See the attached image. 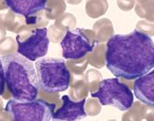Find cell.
Returning a JSON list of instances; mask_svg holds the SVG:
<instances>
[{
	"label": "cell",
	"mask_w": 154,
	"mask_h": 121,
	"mask_svg": "<svg viewBox=\"0 0 154 121\" xmlns=\"http://www.w3.org/2000/svg\"><path fill=\"white\" fill-rule=\"evenodd\" d=\"M106 66L117 78L136 80L154 68L152 39L135 30L115 34L106 45Z\"/></svg>",
	"instance_id": "obj_1"
},
{
	"label": "cell",
	"mask_w": 154,
	"mask_h": 121,
	"mask_svg": "<svg viewBox=\"0 0 154 121\" xmlns=\"http://www.w3.org/2000/svg\"><path fill=\"white\" fill-rule=\"evenodd\" d=\"M7 89L18 101L35 100L39 86L35 66L20 54H12L2 58Z\"/></svg>",
	"instance_id": "obj_2"
},
{
	"label": "cell",
	"mask_w": 154,
	"mask_h": 121,
	"mask_svg": "<svg viewBox=\"0 0 154 121\" xmlns=\"http://www.w3.org/2000/svg\"><path fill=\"white\" fill-rule=\"evenodd\" d=\"M38 86L42 92H64L71 85V71L63 59L47 58L35 62Z\"/></svg>",
	"instance_id": "obj_3"
},
{
	"label": "cell",
	"mask_w": 154,
	"mask_h": 121,
	"mask_svg": "<svg viewBox=\"0 0 154 121\" xmlns=\"http://www.w3.org/2000/svg\"><path fill=\"white\" fill-rule=\"evenodd\" d=\"M56 104L44 100L18 101L11 99L8 102L5 111L13 121H50Z\"/></svg>",
	"instance_id": "obj_4"
},
{
	"label": "cell",
	"mask_w": 154,
	"mask_h": 121,
	"mask_svg": "<svg viewBox=\"0 0 154 121\" xmlns=\"http://www.w3.org/2000/svg\"><path fill=\"white\" fill-rule=\"evenodd\" d=\"M91 96L97 98L101 105H112L121 111H127L134 104V95L130 88L118 79H106L100 83Z\"/></svg>",
	"instance_id": "obj_5"
},
{
	"label": "cell",
	"mask_w": 154,
	"mask_h": 121,
	"mask_svg": "<svg viewBox=\"0 0 154 121\" xmlns=\"http://www.w3.org/2000/svg\"><path fill=\"white\" fill-rule=\"evenodd\" d=\"M18 54L26 58L30 61H35L48 54L49 38L48 29L29 28L18 34L16 37Z\"/></svg>",
	"instance_id": "obj_6"
},
{
	"label": "cell",
	"mask_w": 154,
	"mask_h": 121,
	"mask_svg": "<svg viewBox=\"0 0 154 121\" xmlns=\"http://www.w3.org/2000/svg\"><path fill=\"white\" fill-rule=\"evenodd\" d=\"M92 30H68L60 42L62 56L69 60H79L91 53L96 46Z\"/></svg>",
	"instance_id": "obj_7"
},
{
	"label": "cell",
	"mask_w": 154,
	"mask_h": 121,
	"mask_svg": "<svg viewBox=\"0 0 154 121\" xmlns=\"http://www.w3.org/2000/svg\"><path fill=\"white\" fill-rule=\"evenodd\" d=\"M85 98L80 101H73L68 96L61 97V106L54 111L52 120L55 121H75L85 118L87 114L85 109Z\"/></svg>",
	"instance_id": "obj_8"
},
{
	"label": "cell",
	"mask_w": 154,
	"mask_h": 121,
	"mask_svg": "<svg viewBox=\"0 0 154 121\" xmlns=\"http://www.w3.org/2000/svg\"><path fill=\"white\" fill-rule=\"evenodd\" d=\"M133 89L138 100L154 107V69L136 79Z\"/></svg>",
	"instance_id": "obj_9"
},
{
	"label": "cell",
	"mask_w": 154,
	"mask_h": 121,
	"mask_svg": "<svg viewBox=\"0 0 154 121\" xmlns=\"http://www.w3.org/2000/svg\"><path fill=\"white\" fill-rule=\"evenodd\" d=\"M8 7L27 18L45 9L47 0H5Z\"/></svg>",
	"instance_id": "obj_10"
},
{
	"label": "cell",
	"mask_w": 154,
	"mask_h": 121,
	"mask_svg": "<svg viewBox=\"0 0 154 121\" xmlns=\"http://www.w3.org/2000/svg\"><path fill=\"white\" fill-rule=\"evenodd\" d=\"M0 25L15 34H20L23 31L32 28L27 26L23 16L15 13L9 7L0 10Z\"/></svg>",
	"instance_id": "obj_11"
},
{
	"label": "cell",
	"mask_w": 154,
	"mask_h": 121,
	"mask_svg": "<svg viewBox=\"0 0 154 121\" xmlns=\"http://www.w3.org/2000/svg\"><path fill=\"white\" fill-rule=\"evenodd\" d=\"M95 39L97 43H104L113 35V26L112 21L108 19H101L96 21L93 27Z\"/></svg>",
	"instance_id": "obj_12"
},
{
	"label": "cell",
	"mask_w": 154,
	"mask_h": 121,
	"mask_svg": "<svg viewBox=\"0 0 154 121\" xmlns=\"http://www.w3.org/2000/svg\"><path fill=\"white\" fill-rule=\"evenodd\" d=\"M109 8L107 0H86L85 13L89 18L97 19L103 16Z\"/></svg>",
	"instance_id": "obj_13"
},
{
	"label": "cell",
	"mask_w": 154,
	"mask_h": 121,
	"mask_svg": "<svg viewBox=\"0 0 154 121\" xmlns=\"http://www.w3.org/2000/svg\"><path fill=\"white\" fill-rule=\"evenodd\" d=\"M87 61L93 67L97 69H101L106 65V45L97 43L95 46L94 50L86 55Z\"/></svg>",
	"instance_id": "obj_14"
},
{
	"label": "cell",
	"mask_w": 154,
	"mask_h": 121,
	"mask_svg": "<svg viewBox=\"0 0 154 121\" xmlns=\"http://www.w3.org/2000/svg\"><path fill=\"white\" fill-rule=\"evenodd\" d=\"M45 14L48 19H57L66 10L64 0H47Z\"/></svg>",
	"instance_id": "obj_15"
},
{
	"label": "cell",
	"mask_w": 154,
	"mask_h": 121,
	"mask_svg": "<svg viewBox=\"0 0 154 121\" xmlns=\"http://www.w3.org/2000/svg\"><path fill=\"white\" fill-rule=\"evenodd\" d=\"M137 15L147 20L154 21V0H136Z\"/></svg>",
	"instance_id": "obj_16"
},
{
	"label": "cell",
	"mask_w": 154,
	"mask_h": 121,
	"mask_svg": "<svg viewBox=\"0 0 154 121\" xmlns=\"http://www.w3.org/2000/svg\"><path fill=\"white\" fill-rule=\"evenodd\" d=\"M130 111L125 113L123 117V120H142L145 118L147 107L137 102L133 104L130 108Z\"/></svg>",
	"instance_id": "obj_17"
},
{
	"label": "cell",
	"mask_w": 154,
	"mask_h": 121,
	"mask_svg": "<svg viewBox=\"0 0 154 121\" xmlns=\"http://www.w3.org/2000/svg\"><path fill=\"white\" fill-rule=\"evenodd\" d=\"M26 24L32 28H44L48 24V19L46 17L45 10L25 18Z\"/></svg>",
	"instance_id": "obj_18"
},
{
	"label": "cell",
	"mask_w": 154,
	"mask_h": 121,
	"mask_svg": "<svg viewBox=\"0 0 154 121\" xmlns=\"http://www.w3.org/2000/svg\"><path fill=\"white\" fill-rule=\"evenodd\" d=\"M89 88L88 85L86 84L85 81H77L74 85L72 86L71 90V96L73 100H82L87 96V92H88Z\"/></svg>",
	"instance_id": "obj_19"
},
{
	"label": "cell",
	"mask_w": 154,
	"mask_h": 121,
	"mask_svg": "<svg viewBox=\"0 0 154 121\" xmlns=\"http://www.w3.org/2000/svg\"><path fill=\"white\" fill-rule=\"evenodd\" d=\"M67 31H68L67 29L61 26L60 23H58L56 21L53 25L49 26V28L48 30V35L49 41H51L53 43L61 42V40L63 39Z\"/></svg>",
	"instance_id": "obj_20"
},
{
	"label": "cell",
	"mask_w": 154,
	"mask_h": 121,
	"mask_svg": "<svg viewBox=\"0 0 154 121\" xmlns=\"http://www.w3.org/2000/svg\"><path fill=\"white\" fill-rule=\"evenodd\" d=\"M17 49L18 46L12 37H5L0 42V55H2L3 57L15 54Z\"/></svg>",
	"instance_id": "obj_21"
},
{
	"label": "cell",
	"mask_w": 154,
	"mask_h": 121,
	"mask_svg": "<svg viewBox=\"0 0 154 121\" xmlns=\"http://www.w3.org/2000/svg\"><path fill=\"white\" fill-rule=\"evenodd\" d=\"M101 74L95 70V69H90L87 71L86 75H85V82L88 85L89 90L91 91V93L94 92V90H97L98 86H100V83L101 81Z\"/></svg>",
	"instance_id": "obj_22"
},
{
	"label": "cell",
	"mask_w": 154,
	"mask_h": 121,
	"mask_svg": "<svg viewBox=\"0 0 154 121\" xmlns=\"http://www.w3.org/2000/svg\"><path fill=\"white\" fill-rule=\"evenodd\" d=\"M136 30L141 34H144L149 37L154 35V21L150 20H140L137 23Z\"/></svg>",
	"instance_id": "obj_23"
},
{
	"label": "cell",
	"mask_w": 154,
	"mask_h": 121,
	"mask_svg": "<svg viewBox=\"0 0 154 121\" xmlns=\"http://www.w3.org/2000/svg\"><path fill=\"white\" fill-rule=\"evenodd\" d=\"M56 21L67 30H72L75 27V23H76V19L74 16L71 13L62 14L56 19Z\"/></svg>",
	"instance_id": "obj_24"
},
{
	"label": "cell",
	"mask_w": 154,
	"mask_h": 121,
	"mask_svg": "<svg viewBox=\"0 0 154 121\" xmlns=\"http://www.w3.org/2000/svg\"><path fill=\"white\" fill-rule=\"evenodd\" d=\"M100 103L97 101L94 97H92L91 99H88L87 102L85 103V112L87 115L89 116H97L100 113L101 111V106L100 105Z\"/></svg>",
	"instance_id": "obj_25"
},
{
	"label": "cell",
	"mask_w": 154,
	"mask_h": 121,
	"mask_svg": "<svg viewBox=\"0 0 154 121\" xmlns=\"http://www.w3.org/2000/svg\"><path fill=\"white\" fill-rule=\"evenodd\" d=\"M77 62V67H72V66H70L68 67V69H71L72 72H73L75 75H82L83 72L85 70L86 67H87V64H88V61H87V58L85 61H81V59L79 60H76Z\"/></svg>",
	"instance_id": "obj_26"
},
{
	"label": "cell",
	"mask_w": 154,
	"mask_h": 121,
	"mask_svg": "<svg viewBox=\"0 0 154 121\" xmlns=\"http://www.w3.org/2000/svg\"><path fill=\"white\" fill-rule=\"evenodd\" d=\"M136 0H117V5L121 10L129 11L133 7H135Z\"/></svg>",
	"instance_id": "obj_27"
},
{
	"label": "cell",
	"mask_w": 154,
	"mask_h": 121,
	"mask_svg": "<svg viewBox=\"0 0 154 121\" xmlns=\"http://www.w3.org/2000/svg\"><path fill=\"white\" fill-rule=\"evenodd\" d=\"M6 91V80H5V71L2 58H0V96L5 94Z\"/></svg>",
	"instance_id": "obj_28"
},
{
	"label": "cell",
	"mask_w": 154,
	"mask_h": 121,
	"mask_svg": "<svg viewBox=\"0 0 154 121\" xmlns=\"http://www.w3.org/2000/svg\"><path fill=\"white\" fill-rule=\"evenodd\" d=\"M6 29L0 25V42H1L6 37Z\"/></svg>",
	"instance_id": "obj_29"
},
{
	"label": "cell",
	"mask_w": 154,
	"mask_h": 121,
	"mask_svg": "<svg viewBox=\"0 0 154 121\" xmlns=\"http://www.w3.org/2000/svg\"><path fill=\"white\" fill-rule=\"evenodd\" d=\"M66 1L71 5H78L83 1V0H66Z\"/></svg>",
	"instance_id": "obj_30"
},
{
	"label": "cell",
	"mask_w": 154,
	"mask_h": 121,
	"mask_svg": "<svg viewBox=\"0 0 154 121\" xmlns=\"http://www.w3.org/2000/svg\"><path fill=\"white\" fill-rule=\"evenodd\" d=\"M6 8H8L6 1H5V0H0V10H3V9H6Z\"/></svg>",
	"instance_id": "obj_31"
},
{
	"label": "cell",
	"mask_w": 154,
	"mask_h": 121,
	"mask_svg": "<svg viewBox=\"0 0 154 121\" xmlns=\"http://www.w3.org/2000/svg\"><path fill=\"white\" fill-rule=\"evenodd\" d=\"M147 119L148 120H154V111H152L150 114H149L147 116Z\"/></svg>",
	"instance_id": "obj_32"
}]
</instances>
